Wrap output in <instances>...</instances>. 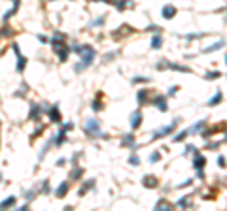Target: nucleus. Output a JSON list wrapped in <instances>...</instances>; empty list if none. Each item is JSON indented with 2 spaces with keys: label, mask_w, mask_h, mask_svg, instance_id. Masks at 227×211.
Returning a JSON list of instances; mask_svg holds the SVG:
<instances>
[{
  "label": "nucleus",
  "mask_w": 227,
  "mask_h": 211,
  "mask_svg": "<svg viewBox=\"0 0 227 211\" xmlns=\"http://www.w3.org/2000/svg\"><path fill=\"white\" fill-rule=\"evenodd\" d=\"M161 44H163L161 36H155L153 40H151V49H159V47H161Z\"/></svg>",
  "instance_id": "11"
},
{
  "label": "nucleus",
  "mask_w": 227,
  "mask_h": 211,
  "mask_svg": "<svg viewBox=\"0 0 227 211\" xmlns=\"http://www.w3.org/2000/svg\"><path fill=\"white\" fill-rule=\"evenodd\" d=\"M51 121H55V123H59V121H61V117H59V111H57V108H55V109H51Z\"/></svg>",
  "instance_id": "15"
},
{
  "label": "nucleus",
  "mask_w": 227,
  "mask_h": 211,
  "mask_svg": "<svg viewBox=\"0 0 227 211\" xmlns=\"http://www.w3.org/2000/svg\"><path fill=\"white\" fill-rule=\"evenodd\" d=\"M15 204V198L11 196V198H8V200H4V202L0 204V207H8V206H14Z\"/></svg>",
  "instance_id": "13"
},
{
  "label": "nucleus",
  "mask_w": 227,
  "mask_h": 211,
  "mask_svg": "<svg viewBox=\"0 0 227 211\" xmlns=\"http://www.w3.org/2000/svg\"><path fill=\"white\" fill-rule=\"evenodd\" d=\"M144 185H146V187H155L157 181H155L153 175H148V177H144Z\"/></svg>",
  "instance_id": "10"
},
{
  "label": "nucleus",
  "mask_w": 227,
  "mask_h": 211,
  "mask_svg": "<svg viewBox=\"0 0 227 211\" xmlns=\"http://www.w3.org/2000/svg\"><path fill=\"white\" fill-rule=\"evenodd\" d=\"M176 90H178V87H176V85H174V87H170V90H168V94H170V96H172V94H176Z\"/></svg>",
  "instance_id": "18"
},
{
  "label": "nucleus",
  "mask_w": 227,
  "mask_h": 211,
  "mask_svg": "<svg viewBox=\"0 0 227 211\" xmlns=\"http://www.w3.org/2000/svg\"><path fill=\"white\" fill-rule=\"evenodd\" d=\"M204 164H206V160H204L203 157H199V155H197V157H195V160H193V166H195L197 170H201V168H203Z\"/></svg>",
  "instance_id": "7"
},
{
  "label": "nucleus",
  "mask_w": 227,
  "mask_h": 211,
  "mask_svg": "<svg viewBox=\"0 0 227 211\" xmlns=\"http://www.w3.org/2000/svg\"><path fill=\"white\" fill-rule=\"evenodd\" d=\"M129 162H131L132 166H138V158H136V157H134V155H132V157H131V158H129Z\"/></svg>",
  "instance_id": "17"
},
{
  "label": "nucleus",
  "mask_w": 227,
  "mask_h": 211,
  "mask_svg": "<svg viewBox=\"0 0 227 211\" xmlns=\"http://www.w3.org/2000/svg\"><path fill=\"white\" fill-rule=\"evenodd\" d=\"M14 51L17 53V58H19V62H17V70L21 72L23 68H25V64H27V60H25V57H23V55L19 53V47H17V44H14Z\"/></svg>",
  "instance_id": "3"
},
{
  "label": "nucleus",
  "mask_w": 227,
  "mask_h": 211,
  "mask_svg": "<svg viewBox=\"0 0 227 211\" xmlns=\"http://www.w3.org/2000/svg\"><path fill=\"white\" fill-rule=\"evenodd\" d=\"M174 15H176V8L174 6H165L163 8V17L165 19H172Z\"/></svg>",
  "instance_id": "4"
},
{
  "label": "nucleus",
  "mask_w": 227,
  "mask_h": 211,
  "mask_svg": "<svg viewBox=\"0 0 227 211\" xmlns=\"http://www.w3.org/2000/svg\"><path fill=\"white\" fill-rule=\"evenodd\" d=\"M220 76H222V74H220V72H210V74H208V76H206V77H208V79H216V77H220Z\"/></svg>",
  "instance_id": "16"
},
{
  "label": "nucleus",
  "mask_w": 227,
  "mask_h": 211,
  "mask_svg": "<svg viewBox=\"0 0 227 211\" xmlns=\"http://www.w3.org/2000/svg\"><path fill=\"white\" fill-rule=\"evenodd\" d=\"M223 162H225V158H223V157H220V158H218V164H220V166H225Z\"/></svg>",
  "instance_id": "20"
},
{
  "label": "nucleus",
  "mask_w": 227,
  "mask_h": 211,
  "mask_svg": "<svg viewBox=\"0 0 227 211\" xmlns=\"http://www.w3.org/2000/svg\"><path fill=\"white\" fill-rule=\"evenodd\" d=\"M174 125H176V121H174V123H172V125H170V126H167V128H161V130H155V132H153V138H163V136H167L168 132H170V130H172V128H174Z\"/></svg>",
  "instance_id": "5"
},
{
  "label": "nucleus",
  "mask_w": 227,
  "mask_h": 211,
  "mask_svg": "<svg viewBox=\"0 0 227 211\" xmlns=\"http://www.w3.org/2000/svg\"><path fill=\"white\" fill-rule=\"evenodd\" d=\"M85 130H87V134H89V136H99V134H100V130H99V123L93 121V119L85 123Z\"/></svg>",
  "instance_id": "2"
},
{
  "label": "nucleus",
  "mask_w": 227,
  "mask_h": 211,
  "mask_svg": "<svg viewBox=\"0 0 227 211\" xmlns=\"http://www.w3.org/2000/svg\"><path fill=\"white\" fill-rule=\"evenodd\" d=\"M218 102H222V92H216V96H214V98L208 102V106H216Z\"/></svg>",
  "instance_id": "12"
},
{
  "label": "nucleus",
  "mask_w": 227,
  "mask_h": 211,
  "mask_svg": "<svg viewBox=\"0 0 227 211\" xmlns=\"http://www.w3.org/2000/svg\"><path fill=\"white\" fill-rule=\"evenodd\" d=\"M140 119H142L140 111H134V113L131 115V126H132V128H136V126L140 125Z\"/></svg>",
  "instance_id": "6"
},
{
  "label": "nucleus",
  "mask_w": 227,
  "mask_h": 211,
  "mask_svg": "<svg viewBox=\"0 0 227 211\" xmlns=\"http://www.w3.org/2000/svg\"><path fill=\"white\" fill-rule=\"evenodd\" d=\"M66 190H68V183L64 181V183H61V185H59V189H57V196H59V198H63Z\"/></svg>",
  "instance_id": "8"
},
{
  "label": "nucleus",
  "mask_w": 227,
  "mask_h": 211,
  "mask_svg": "<svg viewBox=\"0 0 227 211\" xmlns=\"http://www.w3.org/2000/svg\"><path fill=\"white\" fill-rule=\"evenodd\" d=\"M155 106H157L161 111H167V102H165L163 96H161V98H155Z\"/></svg>",
  "instance_id": "9"
},
{
  "label": "nucleus",
  "mask_w": 227,
  "mask_h": 211,
  "mask_svg": "<svg viewBox=\"0 0 227 211\" xmlns=\"http://www.w3.org/2000/svg\"><path fill=\"white\" fill-rule=\"evenodd\" d=\"M76 51L82 53V64L76 66V72H80L82 68H87L91 62H93V58H95V49L89 47V45H83V47H76Z\"/></svg>",
  "instance_id": "1"
},
{
  "label": "nucleus",
  "mask_w": 227,
  "mask_h": 211,
  "mask_svg": "<svg viewBox=\"0 0 227 211\" xmlns=\"http://www.w3.org/2000/svg\"><path fill=\"white\" fill-rule=\"evenodd\" d=\"M220 47H223V42H218V44H214L212 47H206V53H210V51H216V49H220Z\"/></svg>",
  "instance_id": "14"
},
{
  "label": "nucleus",
  "mask_w": 227,
  "mask_h": 211,
  "mask_svg": "<svg viewBox=\"0 0 227 211\" xmlns=\"http://www.w3.org/2000/svg\"><path fill=\"white\" fill-rule=\"evenodd\" d=\"M159 158H161V157H159V153H153V155H151V162H155V160H159Z\"/></svg>",
  "instance_id": "19"
}]
</instances>
